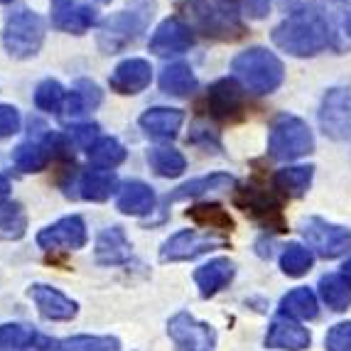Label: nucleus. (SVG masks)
<instances>
[{"instance_id": "a19ab883", "label": "nucleus", "mask_w": 351, "mask_h": 351, "mask_svg": "<svg viewBox=\"0 0 351 351\" xmlns=\"http://www.w3.org/2000/svg\"><path fill=\"white\" fill-rule=\"evenodd\" d=\"M20 130V111L10 104H0V138H10Z\"/></svg>"}, {"instance_id": "7ed1b4c3", "label": "nucleus", "mask_w": 351, "mask_h": 351, "mask_svg": "<svg viewBox=\"0 0 351 351\" xmlns=\"http://www.w3.org/2000/svg\"><path fill=\"white\" fill-rule=\"evenodd\" d=\"M231 71L243 86L256 96H265L278 91L285 79V66L273 52L265 47H251L241 52L231 62Z\"/></svg>"}, {"instance_id": "49530a36", "label": "nucleus", "mask_w": 351, "mask_h": 351, "mask_svg": "<svg viewBox=\"0 0 351 351\" xmlns=\"http://www.w3.org/2000/svg\"><path fill=\"white\" fill-rule=\"evenodd\" d=\"M341 278H344L346 285L351 287V258H349V261H346L344 265H341Z\"/></svg>"}, {"instance_id": "c03bdc74", "label": "nucleus", "mask_w": 351, "mask_h": 351, "mask_svg": "<svg viewBox=\"0 0 351 351\" xmlns=\"http://www.w3.org/2000/svg\"><path fill=\"white\" fill-rule=\"evenodd\" d=\"M199 130H206V128H202V125H199V128H197V125H194V133L192 135H189V141H192V143H197V141H199V138H197V133H199ZM204 141H206V145H209V143H214V145H219V141H217V138H214V135H206L204 133Z\"/></svg>"}, {"instance_id": "0eeeda50", "label": "nucleus", "mask_w": 351, "mask_h": 351, "mask_svg": "<svg viewBox=\"0 0 351 351\" xmlns=\"http://www.w3.org/2000/svg\"><path fill=\"white\" fill-rule=\"evenodd\" d=\"M234 204L241 211H246L253 221H258L268 231H287L285 217H282V204L273 192H263L256 187H241L234 194Z\"/></svg>"}, {"instance_id": "412c9836", "label": "nucleus", "mask_w": 351, "mask_h": 351, "mask_svg": "<svg viewBox=\"0 0 351 351\" xmlns=\"http://www.w3.org/2000/svg\"><path fill=\"white\" fill-rule=\"evenodd\" d=\"M234 273L236 268L228 258H214V261H209V263L199 265V268L194 270V282L199 287L202 298H214L219 290H223L231 282Z\"/></svg>"}, {"instance_id": "a211bd4d", "label": "nucleus", "mask_w": 351, "mask_h": 351, "mask_svg": "<svg viewBox=\"0 0 351 351\" xmlns=\"http://www.w3.org/2000/svg\"><path fill=\"white\" fill-rule=\"evenodd\" d=\"M312 341L310 332L298 324L295 319H290L287 315H278L268 327L265 334V346L270 349H285V351H302L307 349Z\"/></svg>"}, {"instance_id": "6ab92c4d", "label": "nucleus", "mask_w": 351, "mask_h": 351, "mask_svg": "<svg viewBox=\"0 0 351 351\" xmlns=\"http://www.w3.org/2000/svg\"><path fill=\"white\" fill-rule=\"evenodd\" d=\"M133 246L125 239V231L121 226H111L101 231V236L96 239V263L101 265H121L128 263Z\"/></svg>"}, {"instance_id": "f3484780", "label": "nucleus", "mask_w": 351, "mask_h": 351, "mask_svg": "<svg viewBox=\"0 0 351 351\" xmlns=\"http://www.w3.org/2000/svg\"><path fill=\"white\" fill-rule=\"evenodd\" d=\"M59 341L42 337L27 324H0V351H54Z\"/></svg>"}, {"instance_id": "37998d69", "label": "nucleus", "mask_w": 351, "mask_h": 351, "mask_svg": "<svg viewBox=\"0 0 351 351\" xmlns=\"http://www.w3.org/2000/svg\"><path fill=\"white\" fill-rule=\"evenodd\" d=\"M8 194H10V182H8V177L0 175V204L8 202Z\"/></svg>"}, {"instance_id": "1a4fd4ad", "label": "nucleus", "mask_w": 351, "mask_h": 351, "mask_svg": "<svg viewBox=\"0 0 351 351\" xmlns=\"http://www.w3.org/2000/svg\"><path fill=\"white\" fill-rule=\"evenodd\" d=\"M319 125L332 141H351V91L329 88L322 96Z\"/></svg>"}, {"instance_id": "a18cd8bd", "label": "nucleus", "mask_w": 351, "mask_h": 351, "mask_svg": "<svg viewBox=\"0 0 351 351\" xmlns=\"http://www.w3.org/2000/svg\"><path fill=\"white\" fill-rule=\"evenodd\" d=\"M71 5H74V0H52V15H57V12L66 10Z\"/></svg>"}, {"instance_id": "4be33fe9", "label": "nucleus", "mask_w": 351, "mask_h": 351, "mask_svg": "<svg viewBox=\"0 0 351 351\" xmlns=\"http://www.w3.org/2000/svg\"><path fill=\"white\" fill-rule=\"evenodd\" d=\"M116 209L121 214H128V217H143V214H150L155 209V192H152L150 184L141 180H130L125 182L121 192H118Z\"/></svg>"}, {"instance_id": "f03ea898", "label": "nucleus", "mask_w": 351, "mask_h": 351, "mask_svg": "<svg viewBox=\"0 0 351 351\" xmlns=\"http://www.w3.org/2000/svg\"><path fill=\"white\" fill-rule=\"evenodd\" d=\"M182 10L187 12L189 27L202 32L206 40L234 42L246 32L234 0H184Z\"/></svg>"}, {"instance_id": "c756f323", "label": "nucleus", "mask_w": 351, "mask_h": 351, "mask_svg": "<svg viewBox=\"0 0 351 351\" xmlns=\"http://www.w3.org/2000/svg\"><path fill=\"white\" fill-rule=\"evenodd\" d=\"M282 315L287 317H298V319H315L319 315V307H317V298L310 287H295L282 298L280 302Z\"/></svg>"}, {"instance_id": "aec40b11", "label": "nucleus", "mask_w": 351, "mask_h": 351, "mask_svg": "<svg viewBox=\"0 0 351 351\" xmlns=\"http://www.w3.org/2000/svg\"><path fill=\"white\" fill-rule=\"evenodd\" d=\"M182 123H184V111L180 108H150L141 116V128L145 130L150 138H158V141H170L180 133Z\"/></svg>"}, {"instance_id": "c85d7f7f", "label": "nucleus", "mask_w": 351, "mask_h": 351, "mask_svg": "<svg viewBox=\"0 0 351 351\" xmlns=\"http://www.w3.org/2000/svg\"><path fill=\"white\" fill-rule=\"evenodd\" d=\"M94 23H96L94 5H71V8H66V10L52 15L54 27L71 32V35H84Z\"/></svg>"}, {"instance_id": "ea45409f", "label": "nucleus", "mask_w": 351, "mask_h": 351, "mask_svg": "<svg viewBox=\"0 0 351 351\" xmlns=\"http://www.w3.org/2000/svg\"><path fill=\"white\" fill-rule=\"evenodd\" d=\"M327 351H351V322H339L329 329L324 339Z\"/></svg>"}, {"instance_id": "393cba45", "label": "nucleus", "mask_w": 351, "mask_h": 351, "mask_svg": "<svg viewBox=\"0 0 351 351\" xmlns=\"http://www.w3.org/2000/svg\"><path fill=\"white\" fill-rule=\"evenodd\" d=\"M228 187H234V177L226 175V172H214V175L184 182L182 187H177L175 192L167 197V202L192 199V197H202V194H206V192H221V189H228Z\"/></svg>"}, {"instance_id": "6e6552de", "label": "nucleus", "mask_w": 351, "mask_h": 351, "mask_svg": "<svg viewBox=\"0 0 351 351\" xmlns=\"http://www.w3.org/2000/svg\"><path fill=\"white\" fill-rule=\"evenodd\" d=\"M300 231L322 258H339L351 251V228H341L319 217H310L300 223Z\"/></svg>"}, {"instance_id": "20e7f679", "label": "nucleus", "mask_w": 351, "mask_h": 351, "mask_svg": "<svg viewBox=\"0 0 351 351\" xmlns=\"http://www.w3.org/2000/svg\"><path fill=\"white\" fill-rule=\"evenodd\" d=\"M155 15V0H133L128 8L111 18H106L99 29V47L106 54H116L130 42L141 37L143 29L150 25Z\"/></svg>"}, {"instance_id": "a878e982", "label": "nucleus", "mask_w": 351, "mask_h": 351, "mask_svg": "<svg viewBox=\"0 0 351 351\" xmlns=\"http://www.w3.org/2000/svg\"><path fill=\"white\" fill-rule=\"evenodd\" d=\"M104 101V94H101V88L96 86L94 82H88V79H79L74 84L69 94H66L64 101V111L69 116H82V113L88 111H96Z\"/></svg>"}, {"instance_id": "e433bc0d", "label": "nucleus", "mask_w": 351, "mask_h": 351, "mask_svg": "<svg viewBox=\"0 0 351 351\" xmlns=\"http://www.w3.org/2000/svg\"><path fill=\"white\" fill-rule=\"evenodd\" d=\"M64 101L66 91L57 79H45L35 91V106L45 113H62Z\"/></svg>"}, {"instance_id": "bb28decb", "label": "nucleus", "mask_w": 351, "mask_h": 351, "mask_svg": "<svg viewBox=\"0 0 351 351\" xmlns=\"http://www.w3.org/2000/svg\"><path fill=\"white\" fill-rule=\"evenodd\" d=\"M52 160L45 141H25L20 143L15 150H12V162L20 172H27V175H35L47 167V162Z\"/></svg>"}, {"instance_id": "ddd939ff", "label": "nucleus", "mask_w": 351, "mask_h": 351, "mask_svg": "<svg viewBox=\"0 0 351 351\" xmlns=\"http://www.w3.org/2000/svg\"><path fill=\"white\" fill-rule=\"evenodd\" d=\"M206 106L211 118H217L221 123H234L243 116V91L234 79H219L209 86Z\"/></svg>"}, {"instance_id": "f8f14e48", "label": "nucleus", "mask_w": 351, "mask_h": 351, "mask_svg": "<svg viewBox=\"0 0 351 351\" xmlns=\"http://www.w3.org/2000/svg\"><path fill=\"white\" fill-rule=\"evenodd\" d=\"M86 223L82 217H64L37 234V246L45 251H79L86 246Z\"/></svg>"}, {"instance_id": "72a5a7b5", "label": "nucleus", "mask_w": 351, "mask_h": 351, "mask_svg": "<svg viewBox=\"0 0 351 351\" xmlns=\"http://www.w3.org/2000/svg\"><path fill=\"white\" fill-rule=\"evenodd\" d=\"M27 231V214L18 202H5L0 204V239L18 241Z\"/></svg>"}, {"instance_id": "f704fd0d", "label": "nucleus", "mask_w": 351, "mask_h": 351, "mask_svg": "<svg viewBox=\"0 0 351 351\" xmlns=\"http://www.w3.org/2000/svg\"><path fill=\"white\" fill-rule=\"evenodd\" d=\"M312 265H315V256H312L310 248L300 246V243H290V246H285V251L280 253V268H282V273L290 278L307 276Z\"/></svg>"}, {"instance_id": "58836bf2", "label": "nucleus", "mask_w": 351, "mask_h": 351, "mask_svg": "<svg viewBox=\"0 0 351 351\" xmlns=\"http://www.w3.org/2000/svg\"><path fill=\"white\" fill-rule=\"evenodd\" d=\"M69 141H71V145H76V147H91L96 141H99V125L96 123H74V125H69Z\"/></svg>"}, {"instance_id": "9d476101", "label": "nucleus", "mask_w": 351, "mask_h": 351, "mask_svg": "<svg viewBox=\"0 0 351 351\" xmlns=\"http://www.w3.org/2000/svg\"><path fill=\"white\" fill-rule=\"evenodd\" d=\"M228 241L223 236H202L197 231H180V234L170 236L165 241L162 248H160V261L165 263H177V261H192V258H199L209 251H217V248H226Z\"/></svg>"}, {"instance_id": "5701e85b", "label": "nucleus", "mask_w": 351, "mask_h": 351, "mask_svg": "<svg viewBox=\"0 0 351 351\" xmlns=\"http://www.w3.org/2000/svg\"><path fill=\"white\" fill-rule=\"evenodd\" d=\"M160 88L162 94L175 96V99H187L189 94L197 91V76L187 62H175L167 64L160 74Z\"/></svg>"}, {"instance_id": "c9c22d12", "label": "nucleus", "mask_w": 351, "mask_h": 351, "mask_svg": "<svg viewBox=\"0 0 351 351\" xmlns=\"http://www.w3.org/2000/svg\"><path fill=\"white\" fill-rule=\"evenodd\" d=\"M187 217L192 219V221L202 223V226H209V228H234V219L228 217V211L223 209L221 204H214V202H209V204H194L187 209Z\"/></svg>"}, {"instance_id": "de8ad7c7", "label": "nucleus", "mask_w": 351, "mask_h": 351, "mask_svg": "<svg viewBox=\"0 0 351 351\" xmlns=\"http://www.w3.org/2000/svg\"><path fill=\"white\" fill-rule=\"evenodd\" d=\"M0 3H12V0H0Z\"/></svg>"}, {"instance_id": "2eb2a0df", "label": "nucleus", "mask_w": 351, "mask_h": 351, "mask_svg": "<svg viewBox=\"0 0 351 351\" xmlns=\"http://www.w3.org/2000/svg\"><path fill=\"white\" fill-rule=\"evenodd\" d=\"M27 295L32 298V302L37 304L40 315L45 317V319H49V322H69V319L76 317V312H79V304L66 298L64 293H59L57 287L37 282V285L29 287Z\"/></svg>"}, {"instance_id": "7c9ffc66", "label": "nucleus", "mask_w": 351, "mask_h": 351, "mask_svg": "<svg viewBox=\"0 0 351 351\" xmlns=\"http://www.w3.org/2000/svg\"><path fill=\"white\" fill-rule=\"evenodd\" d=\"M147 165L160 177H180L187 170V160L175 147H152L147 152Z\"/></svg>"}, {"instance_id": "f257e3e1", "label": "nucleus", "mask_w": 351, "mask_h": 351, "mask_svg": "<svg viewBox=\"0 0 351 351\" xmlns=\"http://www.w3.org/2000/svg\"><path fill=\"white\" fill-rule=\"evenodd\" d=\"M273 42L293 57H315L332 45V32L327 20L317 10H302L293 12L273 29Z\"/></svg>"}, {"instance_id": "dca6fc26", "label": "nucleus", "mask_w": 351, "mask_h": 351, "mask_svg": "<svg viewBox=\"0 0 351 351\" xmlns=\"http://www.w3.org/2000/svg\"><path fill=\"white\" fill-rule=\"evenodd\" d=\"M150 82H152L150 62L138 59V57L121 62V64L113 69L111 79H108L113 91H116V94H123V96L141 94V91H145V88L150 86Z\"/></svg>"}, {"instance_id": "b1692460", "label": "nucleus", "mask_w": 351, "mask_h": 351, "mask_svg": "<svg viewBox=\"0 0 351 351\" xmlns=\"http://www.w3.org/2000/svg\"><path fill=\"white\" fill-rule=\"evenodd\" d=\"M312 177H315V167L312 165H298V167H285V170H278L273 177V187L287 197V199H298L302 197L312 184Z\"/></svg>"}, {"instance_id": "2f4dec72", "label": "nucleus", "mask_w": 351, "mask_h": 351, "mask_svg": "<svg viewBox=\"0 0 351 351\" xmlns=\"http://www.w3.org/2000/svg\"><path fill=\"white\" fill-rule=\"evenodd\" d=\"M319 295L324 304L334 312H344L351 307V287L341 276H322L319 278Z\"/></svg>"}, {"instance_id": "79ce46f5", "label": "nucleus", "mask_w": 351, "mask_h": 351, "mask_svg": "<svg viewBox=\"0 0 351 351\" xmlns=\"http://www.w3.org/2000/svg\"><path fill=\"white\" fill-rule=\"evenodd\" d=\"M234 3L253 20L265 18V15L270 12V0H234Z\"/></svg>"}, {"instance_id": "4468645a", "label": "nucleus", "mask_w": 351, "mask_h": 351, "mask_svg": "<svg viewBox=\"0 0 351 351\" xmlns=\"http://www.w3.org/2000/svg\"><path fill=\"white\" fill-rule=\"evenodd\" d=\"M194 45V29L187 23H182L180 18H167L160 23L155 29V35L150 37V52L158 57H172V54L187 52Z\"/></svg>"}, {"instance_id": "9b49d317", "label": "nucleus", "mask_w": 351, "mask_h": 351, "mask_svg": "<svg viewBox=\"0 0 351 351\" xmlns=\"http://www.w3.org/2000/svg\"><path fill=\"white\" fill-rule=\"evenodd\" d=\"M167 334L180 351H214L217 346V332L211 324L197 322L189 312H177L167 322Z\"/></svg>"}, {"instance_id": "cd10ccee", "label": "nucleus", "mask_w": 351, "mask_h": 351, "mask_svg": "<svg viewBox=\"0 0 351 351\" xmlns=\"http://www.w3.org/2000/svg\"><path fill=\"white\" fill-rule=\"evenodd\" d=\"M118 180L108 170H94L79 180V197L86 202H106L116 192Z\"/></svg>"}, {"instance_id": "4c0bfd02", "label": "nucleus", "mask_w": 351, "mask_h": 351, "mask_svg": "<svg viewBox=\"0 0 351 351\" xmlns=\"http://www.w3.org/2000/svg\"><path fill=\"white\" fill-rule=\"evenodd\" d=\"M121 341L116 337H91V334H79L71 339L59 341V351H118Z\"/></svg>"}, {"instance_id": "473e14b6", "label": "nucleus", "mask_w": 351, "mask_h": 351, "mask_svg": "<svg viewBox=\"0 0 351 351\" xmlns=\"http://www.w3.org/2000/svg\"><path fill=\"white\" fill-rule=\"evenodd\" d=\"M88 160L99 170H111V167H118L125 160V147L116 138L104 135V138H99L94 145L88 147Z\"/></svg>"}, {"instance_id": "39448f33", "label": "nucleus", "mask_w": 351, "mask_h": 351, "mask_svg": "<svg viewBox=\"0 0 351 351\" xmlns=\"http://www.w3.org/2000/svg\"><path fill=\"white\" fill-rule=\"evenodd\" d=\"M312 150H315V135L302 118L290 116V113H282V116L276 118L268 138L270 158L280 160V162H290V160L310 155Z\"/></svg>"}, {"instance_id": "423d86ee", "label": "nucleus", "mask_w": 351, "mask_h": 351, "mask_svg": "<svg viewBox=\"0 0 351 351\" xmlns=\"http://www.w3.org/2000/svg\"><path fill=\"white\" fill-rule=\"evenodd\" d=\"M45 42V20L32 10H18L5 20L3 45L15 59L35 57Z\"/></svg>"}]
</instances>
